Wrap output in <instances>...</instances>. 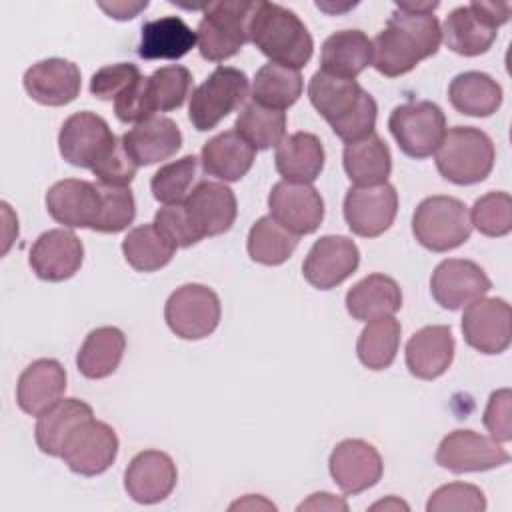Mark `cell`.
<instances>
[{
  "label": "cell",
  "instance_id": "obj_36",
  "mask_svg": "<svg viewBox=\"0 0 512 512\" xmlns=\"http://www.w3.org/2000/svg\"><path fill=\"white\" fill-rule=\"evenodd\" d=\"M448 98L454 110L466 116H490L502 104V86L484 72H462L448 86Z\"/></svg>",
  "mask_w": 512,
  "mask_h": 512
},
{
  "label": "cell",
  "instance_id": "obj_50",
  "mask_svg": "<svg viewBox=\"0 0 512 512\" xmlns=\"http://www.w3.org/2000/svg\"><path fill=\"white\" fill-rule=\"evenodd\" d=\"M490 438L496 442H510L512 438V392L508 388H500L490 394L484 418H482Z\"/></svg>",
  "mask_w": 512,
  "mask_h": 512
},
{
  "label": "cell",
  "instance_id": "obj_43",
  "mask_svg": "<svg viewBox=\"0 0 512 512\" xmlns=\"http://www.w3.org/2000/svg\"><path fill=\"white\" fill-rule=\"evenodd\" d=\"M196 168L198 158L194 154H186L174 162L160 166L150 182L154 198L164 206L182 202L188 196V190L194 182Z\"/></svg>",
  "mask_w": 512,
  "mask_h": 512
},
{
  "label": "cell",
  "instance_id": "obj_35",
  "mask_svg": "<svg viewBox=\"0 0 512 512\" xmlns=\"http://www.w3.org/2000/svg\"><path fill=\"white\" fill-rule=\"evenodd\" d=\"M126 348V336L116 326L94 328L76 354V366L82 376L100 380L116 372Z\"/></svg>",
  "mask_w": 512,
  "mask_h": 512
},
{
  "label": "cell",
  "instance_id": "obj_21",
  "mask_svg": "<svg viewBox=\"0 0 512 512\" xmlns=\"http://www.w3.org/2000/svg\"><path fill=\"white\" fill-rule=\"evenodd\" d=\"M84 260L80 238L64 228L42 232L28 256L32 272L46 282H62L72 278Z\"/></svg>",
  "mask_w": 512,
  "mask_h": 512
},
{
  "label": "cell",
  "instance_id": "obj_14",
  "mask_svg": "<svg viewBox=\"0 0 512 512\" xmlns=\"http://www.w3.org/2000/svg\"><path fill=\"white\" fill-rule=\"evenodd\" d=\"M510 460V454L490 436L474 430H454L442 438L436 450V464L454 472H484Z\"/></svg>",
  "mask_w": 512,
  "mask_h": 512
},
{
  "label": "cell",
  "instance_id": "obj_3",
  "mask_svg": "<svg viewBox=\"0 0 512 512\" xmlns=\"http://www.w3.org/2000/svg\"><path fill=\"white\" fill-rule=\"evenodd\" d=\"M248 38L270 62L294 70L304 68L314 52V40L304 22L296 12L274 2H254Z\"/></svg>",
  "mask_w": 512,
  "mask_h": 512
},
{
  "label": "cell",
  "instance_id": "obj_28",
  "mask_svg": "<svg viewBox=\"0 0 512 512\" xmlns=\"http://www.w3.org/2000/svg\"><path fill=\"white\" fill-rule=\"evenodd\" d=\"M324 146L312 132H294L280 140L274 164L284 182L310 184L324 168Z\"/></svg>",
  "mask_w": 512,
  "mask_h": 512
},
{
  "label": "cell",
  "instance_id": "obj_49",
  "mask_svg": "<svg viewBox=\"0 0 512 512\" xmlns=\"http://www.w3.org/2000/svg\"><path fill=\"white\" fill-rule=\"evenodd\" d=\"M154 224L176 248H188L202 240L200 234L194 230L182 202L166 204L164 208H160L154 216Z\"/></svg>",
  "mask_w": 512,
  "mask_h": 512
},
{
  "label": "cell",
  "instance_id": "obj_20",
  "mask_svg": "<svg viewBox=\"0 0 512 512\" xmlns=\"http://www.w3.org/2000/svg\"><path fill=\"white\" fill-rule=\"evenodd\" d=\"M182 204L200 238H212L228 232L238 212L234 192L226 184L212 180L198 182Z\"/></svg>",
  "mask_w": 512,
  "mask_h": 512
},
{
  "label": "cell",
  "instance_id": "obj_37",
  "mask_svg": "<svg viewBox=\"0 0 512 512\" xmlns=\"http://www.w3.org/2000/svg\"><path fill=\"white\" fill-rule=\"evenodd\" d=\"M176 246L156 228V224H142L132 228L122 240V254L126 262L138 272H156L174 258Z\"/></svg>",
  "mask_w": 512,
  "mask_h": 512
},
{
  "label": "cell",
  "instance_id": "obj_4",
  "mask_svg": "<svg viewBox=\"0 0 512 512\" xmlns=\"http://www.w3.org/2000/svg\"><path fill=\"white\" fill-rule=\"evenodd\" d=\"M440 176L458 186L482 182L494 166L496 150L486 132L474 126H454L446 130L434 152Z\"/></svg>",
  "mask_w": 512,
  "mask_h": 512
},
{
  "label": "cell",
  "instance_id": "obj_25",
  "mask_svg": "<svg viewBox=\"0 0 512 512\" xmlns=\"http://www.w3.org/2000/svg\"><path fill=\"white\" fill-rule=\"evenodd\" d=\"M66 392V370L54 358H40L28 364L16 384V402L22 412L40 416L62 400Z\"/></svg>",
  "mask_w": 512,
  "mask_h": 512
},
{
  "label": "cell",
  "instance_id": "obj_16",
  "mask_svg": "<svg viewBox=\"0 0 512 512\" xmlns=\"http://www.w3.org/2000/svg\"><path fill=\"white\" fill-rule=\"evenodd\" d=\"M328 470L344 494H360L382 478L384 464L380 452L366 440L346 438L330 454Z\"/></svg>",
  "mask_w": 512,
  "mask_h": 512
},
{
  "label": "cell",
  "instance_id": "obj_12",
  "mask_svg": "<svg viewBox=\"0 0 512 512\" xmlns=\"http://www.w3.org/2000/svg\"><path fill=\"white\" fill-rule=\"evenodd\" d=\"M116 138L102 116L82 110L64 120L58 134V148L68 164L92 170Z\"/></svg>",
  "mask_w": 512,
  "mask_h": 512
},
{
  "label": "cell",
  "instance_id": "obj_27",
  "mask_svg": "<svg viewBox=\"0 0 512 512\" xmlns=\"http://www.w3.org/2000/svg\"><path fill=\"white\" fill-rule=\"evenodd\" d=\"M122 144L136 166H150L174 156L182 146V132L172 118L150 116L122 136Z\"/></svg>",
  "mask_w": 512,
  "mask_h": 512
},
{
  "label": "cell",
  "instance_id": "obj_29",
  "mask_svg": "<svg viewBox=\"0 0 512 512\" xmlns=\"http://www.w3.org/2000/svg\"><path fill=\"white\" fill-rule=\"evenodd\" d=\"M256 158V148L248 144L236 130H224L210 138L200 152V162L206 174L236 182L248 174Z\"/></svg>",
  "mask_w": 512,
  "mask_h": 512
},
{
  "label": "cell",
  "instance_id": "obj_38",
  "mask_svg": "<svg viewBox=\"0 0 512 512\" xmlns=\"http://www.w3.org/2000/svg\"><path fill=\"white\" fill-rule=\"evenodd\" d=\"M302 86L300 70L268 62L254 76L252 102L274 110H286L300 98Z\"/></svg>",
  "mask_w": 512,
  "mask_h": 512
},
{
  "label": "cell",
  "instance_id": "obj_17",
  "mask_svg": "<svg viewBox=\"0 0 512 512\" xmlns=\"http://www.w3.org/2000/svg\"><path fill=\"white\" fill-rule=\"evenodd\" d=\"M270 216L296 236L312 234L324 220V200L310 184L276 182L268 194Z\"/></svg>",
  "mask_w": 512,
  "mask_h": 512
},
{
  "label": "cell",
  "instance_id": "obj_55",
  "mask_svg": "<svg viewBox=\"0 0 512 512\" xmlns=\"http://www.w3.org/2000/svg\"><path fill=\"white\" fill-rule=\"evenodd\" d=\"M372 510H380V508H384V510H408V504L406 502H402V500H398L396 496H390L388 500H380V502H376V504H372L370 506Z\"/></svg>",
  "mask_w": 512,
  "mask_h": 512
},
{
  "label": "cell",
  "instance_id": "obj_8",
  "mask_svg": "<svg viewBox=\"0 0 512 512\" xmlns=\"http://www.w3.org/2000/svg\"><path fill=\"white\" fill-rule=\"evenodd\" d=\"M248 76L234 66H218L190 96L188 118L198 132L216 128L248 98Z\"/></svg>",
  "mask_w": 512,
  "mask_h": 512
},
{
  "label": "cell",
  "instance_id": "obj_44",
  "mask_svg": "<svg viewBox=\"0 0 512 512\" xmlns=\"http://www.w3.org/2000/svg\"><path fill=\"white\" fill-rule=\"evenodd\" d=\"M468 214L470 224L484 236L500 238L512 230V198L508 192L480 196Z\"/></svg>",
  "mask_w": 512,
  "mask_h": 512
},
{
  "label": "cell",
  "instance_id": "obj_26",
  "mask_svg": "<svg viewBox=\"0 0 512 512\" xmlns=\"http://www.w3.org/2000/svg\"><path fill=\"white\" fill-rule=\"evenodd\" d=\"M454 360V336L450 326H424L406 342V368L414 378L434 380L442 376Z\"/></svg>",
  "mask_w": 512,
  "mask_h": 512
},
{
  "label": "cell",
  "instance_id": "obj_1",
  "mask_svg": "<svg viewBox=\"0 0 512 512\" xmlns=\"http://www.w3.org/2000/svg\"><path fill=\"white\" fill-rule=\"evenodd\" d=\"M440 42L442 30L434 14L396 6L386 26L372 40V66L388 78L402 76L424 58L434 56Z\"/></svg>",
  "mask_w": 512,
  "mask_h": 512
},
{
  "label": "cell",
  "instance_id": "obj_45",
  "mask_svg": "<svg viewBox=\"0 0 512 512\" xmlns=\"http://www.w3.org/2000/svg\"><path fill=\"white\" fill-rule=\"evenodd\" d=\"M98 186L102 194V210L92 230L106 232V234H116L126 230L136 216V202H134L132 190L128 186L126 188L104 186V184H98Z\"/></svg>",
  "mask_w": 512,
  "mask_h": 512
},
{
  "label": "cell",
  "instance_id": "obj_23",
  "mask_svg": "<svg viewBox=\"0 0 512 512\" xmlns=\"http://www.w3.org/2000/svg\"><path fill=\"white\" fill-rule=\"evenodd\" d=\"M176 480L174 460L160 450L138 452L124 472V488L138 504L162 502L172 494Z\"/></svg>",
  "mask_w": 512,
  "mask_h": 512
},
{
  "label": "cell",
  "instance_id": "obj_10",
  "mask_svg": "<svg viewBox=\"0 0 512 512\" xmlns=\"http://www.w3.org/2000/svg\"><path fill=\"white\" fill-rule=\"evenodd\" d=\"M220 298L204 284H184L176 288L164 306L168 328L182 340H202L220 324Z\"/></svg>",
  "mask_w": 512,
  "mask_h": 512
},
{
  "label": "cell",
  "instance_id": "obj_30",
  "mask_svg": "<svg viewBox=\"0 0 512 512\" xmlns=\"http://www.w3.org/2000/svg\"><path fill=\"white\" fill-rule=\"evenodd\" d=\"M372 64V40L362 30H340L328 36L320 52V72L354 80Z\"/></svg>",
  "mask_w": 512,
  "mask_h": 512
},
{
  "label": "cell",
  "instance_id": "obj_53",
  "mask_svg": "<svg viewBox=\"0 0 512 512\" xmlns=\"http://www.w3.org/2000/svg\"><path fill=\"white\" fill-rule=\"evenodd\" d=\"M298 510H348V504L342 498H336L330 492H314L308 500H304Z\"/></svg>",
  "mask_w": 512,
  "mask_h": 512
},
{
  "label": "cell",
  "instance_id": "obj_48",
  "mask_svg": "<svg viewBox=\"0 0 512 512\" xmlns=\"http://www.w3.org/2000/svg\"><path fill=\"white\" fill-rule=\"evenodd\" d=\"M136 170H138V166L126 152L122 138H116L114 144L110 146V150L92 168V174L98 178V184L126 188L134 180Z\"/></svg>",
  "mask_w": 512,
  "mask_h": 512
},
{
  "label": "cell",
  "instance_id": "obj_19",
  "mask_svg": "<svg viewBox=\"0 0 512 512\" xmlns=\"http://www.w3.org/2000/svg\"><path fill=\"white\" fill-rule=\"evenodd\" d=\"M468 346L482 354H502L510 346V304L504 298H478L462 314Z\"/></svg>",
  "mask_w": 512,
  "mask_h": 512
},
{
  "label": "cell",
  "instance_id": "obj_22",
  "mask_svg": "<svg viewBox=\"0 0 512 512\" xmlns=\"http://www.w3.org/2000/svg\"><path fill=\"white\" fill-rule=\"evenodd\" d=\"M48 214L68 228H94L102 210L100 186L88 180L66 178L46 192Z\"/></svg>",
  "mask_w": 512,
  "mask_h": 512
},
{
  "label": "cell",
  "instance_id": "obj_46",
  "mask_svg": "<svg viewBox=\"0 0 512 512\" xmlns=\"http://www.w3.org/2000/svg\"><path fill=\"white\" fill-rule=\"evenodd\" d=\"M428 512H446V510H466V512H484L486 498L484 492L466 482H450L432 492L426 504Z\"/></svg>",
  "mask_w": 512,
  "mask_h": 512
},
{
  "label": "cell",
  "instance_id": "obj_54",
  "mask_svg": "<svg viewBox=\"0 0 512 512\" xmlns=\"http://www.w3.org/2000/svg\"><path fill=\"white\" fill-rule=\"evenodd\" d=\"M236 508H268V510H274L276 506L262 500V496H254V494H248L244 500H238L230 506V510H236Z\"/></svg>",
  "mask_w": 512,
  "mask_h": 512
},
{
  "label": "cell",
  "instance_id": "obj_34",
  "mask_svg": "<svg viewBox=\"0 0 512 512\" xmlns=\"http://www.w3.org/2000/svg\"><path fill=\"white\" fill-rule=\"evenodd\" d=\"M92 406L78 398L58 400L54 406L44 410L34 428L38 448L48 456H60L68 434L84 420L92 418Z\"/></svg>",
  "mask_w": 512,
  "mask_h": 512
},
{
  "label": "cell",
  "instance_id": "obj_7",
  "mask_svg": "<svg viewBox=\"0 0 512 512\" xmlns=\"http://www.w3.org/2000/svg\"><path fill=\"white\" fill-rule=\"evenodd\" d=\"M470 232L468 208L458 198L428 196L414 210L412 234L432 252H448L462 246Z\"/></svg>",
  "mask_w": 512,
  "mask_h": 512
},
{
  "label": "cell",
  "instance_id": "obj_15",
  "mask_svg": "<svg viewBox=\"0 0 512 512\" xmlns=\"http://www.w3.org/2000/svg\"><path fill=\"white\" fill-rule=\"evenodd\" d=\"M360 250L348 236L328 234L318 238L302 264V274L308 284L318 290H330L342 284L356 272Z\"/></svg>",
  "mask_w": 512,
  "mask_h": 512
},
{
  "label": "cell",
  "instance_id": "obj_2",
  "mask_svg": "<svg viewBox=\"0 0 512 512\" xmlns=\"http://www.w3.org/2000/svg\"><path fill=\"white\" fill-rule=\"evenodd\" d=\"M308 98L318 114L346 144L358 142L374 132L376 100L356 82L316 72L308 82Z\"/></svg>",
  "mask_w": 512,
  "mask_h": 512
},
{
  "label": "cell",
  "instance_id": "obj_52",
  "mask_svg": "<svg viewBox=\"0 0 512 512\" xmlns=\"http://www.w3.org/2000/svg\"><path fill=\"white\" fill-rule=\"evenodd\" d=\"M98 6L114 20H132L136 18L142 10L148 8V2L140 0V2H126V0H120V2H98Z\"/></svg>",
  "mask_w": 512,
  "mask_h": 512
},
{
  "label": "cell",
  "instance_id": "obj_40",
  "mask_svg": "<svg viewBox=\"0 0 512 512\" xmlns=\"http://www.w3.org/2000/svg\"><path fill=\"white\" fill-rule=\"evenodd\" d=\"M400 322L394 316L372 320L364 326L356 342L358 360L368 370H386L400 346Z\"/></svg>",
  "mask_w": 512,
  "mask_h": 512
},
{
  "label": "cell",
  "instance_id": "obj_33",
  "mask_svg": "<svg viewBox=\"0 0 512 512\" xmlns=\"http://www.w3.org/2000/svg\"><path fill=\"white\" fill-rule=\"evenodd\" d=\"M342 164L354 186L384 184L392 172L390 148L376 132L358 142L346 144Z\"/></svg>",
  "mask_w": 512,
  "mask_h": 512
},
{
  "label": "cell",
  "instance_id": "obj_13",
  "mask_svg": "<svg viewBox=\"0 0 512 512\" xmlns=\"http://www.w3.org/2000/svg\"><path fill=\"white\" fill-rule=\"evenodd\" d=\"M398 212V192L392 184L352 186L344 196V220L362 238L384 234Z\"/></svg>",
  "mask_w": 512,
  "mask_h": 512
},
{
  "label": "cell",
  "instance_id": "obj_31",
  "mask_svg": "<svg viewBox=\"0 0 512 512\" xmlns=\"http://www.w3.org/2000/svg\"><path fill=\"white\" fill-rule=\"evenodd\" d=\"M402 308V290L386 274H370L346 292V310L354 320L372 322Z\"/></svg>",
  "mask_w": 512,
  "mask_h": 512
},
{
  "label": "cell",
  "instance_id": "obj_39",
  "mask_svg": "<svg viewBox=\"0 0 512 512\" xmlns=\"http://www.w3.org/2000/svg\"><path fill=\"white\" fill-rule=\"evenodd\" d=\"M298 236L280 226L272 216L258 218L248 232V256L264 266L284 264L296 250Z\"/></svg>",
  "mask_w": 512,
  "mask_h": 512
},
{
  "label": "cell",
  "instance_id": "obj_18",
  "mask_svg": "<svg viewBox=\"0 0 512 512\" xmlns=\"http://www.w3.org/2000/svg\"><path fill=\"white\" fill-rule=\"evenodd\" d=\"M492 288L486 272L472 260L448 258L442 260L430 278L434 300L446 310H460L482 298Z\"/></svg>",
  "mask_w": 512,
  "mask_h": 512
},
{
  "label": "cell",
  "instance_id": "obj_42",
  "mask_svg": "<svg viewBox=\"0 0 512 512\" xmlns=\"http://www.w3.org/2000/svg\"><path fill=\"white\" fill-rule=\"evenodd\" d=\"M192 86V74L186 66L170 64L154 70L146 78L148 96L154 112H170L184 104Z\"/></svg>",
  "mask_w": 512,
  "mask_h": 512
},
{
  "label": "cell",
  "instance_id": "obj_51",
  "mask_svg": "<svg viewBox=\"0 0 512 512\" xmlns=\"http://www.w3.org/2000/svg\"><path fill=\"white\" fill-rule=\"evenodd\" d=\"M114 114L124 124H128V122L138 124V122L154 116V108H152V102L148 96L144 76H140L126 92H122L114 100Z\"/></svg>",
  "mask_w": 512,
  "mask_h": 512
},
{
  "label": "cell",
  "instance_id": "obj_32",
  "mask_svg": "<svg viewBox=\"0 0 512 512\" xmlns=\"http://www.w3.org/2000/svg\"><path fill=\"white\" fill-rule=\"evenodd\" d=\"M196 44V32L180 16H164L142 26L138 56L144 60H178Z\"/></svg>",
  "mask_w": 512,
  "mask_h": 512
},
{
  "label": "cell",
  "instance_id": "obj_47",
  "mask_svg": "<svg viewBox=\"0 0 512 512\" xmlns=\"http://www.w3.org/2000/svg\"><path fill=\"white\" fill-rule=\"evenodd\" d=\"M140 70L136 64L130 62H118L102 66L92 74L90 80V92L98 100H116L122 92H126L138 78Z\"/></svg>",
  "mask_w": 512,
  "mask_h": 512
},
{
  "label": "cell",
  "instance_id": "obj_41",
  "mask_svg": "<svg viewBox=\"0 0 512 512\" xmlns=\"http://www.w3.org/2000/svg\"><path fill=\"white\" fill-rule=\"evenodd\" d=\"M234 130L256 150H268L286 136V112L248 102L240 110Z\"/></svg>",
  "mask_w": 512,
  "mask_h": 512
},
{
  "label": "cell",
  "instance_id": "obj_6",
  "mask_svg": "<svg viewBox=\"0 0 512 512\" xmlns=\"http://www.w3.org/2000/svg\"><path fill=\"white\" fill-rule=\"evenodd\" d=\"M254 2L222 0L204 8V16L196 28V44L200 56L208 62H224L234 56L250 38L248 22Z\"/></svg>",
  "mask_w": 512,
  "mask_h": 512
},
{
  "label": "cell",
  "instance_id": "obj_11",
  "mask_svg": "<svg viewBox=\"0 0 512 512\" xmlns=\"http://www.w3.org/2000/svg\"><path fill=\"white\" fill-rule=\"evenodd\" d=\"M116 454L118 436L114 428L92 416L68 434L60 458L80 476H98L114 464Z\"/></svg>",
  "mask_w": 512,
  "mask_h": 512
},
{
  "label": "cell",
  "instance_id": "obj_9",
  "mask_svg": "<svg viewBox=\"0 0 512 512\" xmlns=\"http://www.w3.org/2000/svg\"><path fill=\"white\" fill-rule=\"evenodd\" d=\"M388 128L406 156L422 160L440 146L446 134V116L430 100L406 102L390 112Z\"/></svg>",
  "mask_w": 512,
  "mask_h": 512
},
{
  "label": "cell",
  "instance_id": "obj_24",
  "mask_svg": "<svg viewBox=\"0 0 512 512\" xmlns=\"http://www.w3.org/2000/svg\"><path fill=\"white\" fill-rule=\"evenodd\" d=\"M24 90L44 106H66L80 94V68L64 58H46L24 72Z\"/></svg>",
  "mask_w": 512,
  "mask_h": 512
},
{
  "label": "cell",
  "instance_id": "obj_5",
  "mask_svg": "<svg viewBox=\"0 0 512 512\" xmlns=\"http://www.w3.org/2000/svg\"><path fill=\"white\" fill-rule=\"evenodd\" d=\"M510 18L506 2H470L454 8L442 30L446 46L460 56H480L488 52L498 36V28Z\"/></svg>",
  "mask_w": 512,
  "mask_h": 512
}]
</instances>
